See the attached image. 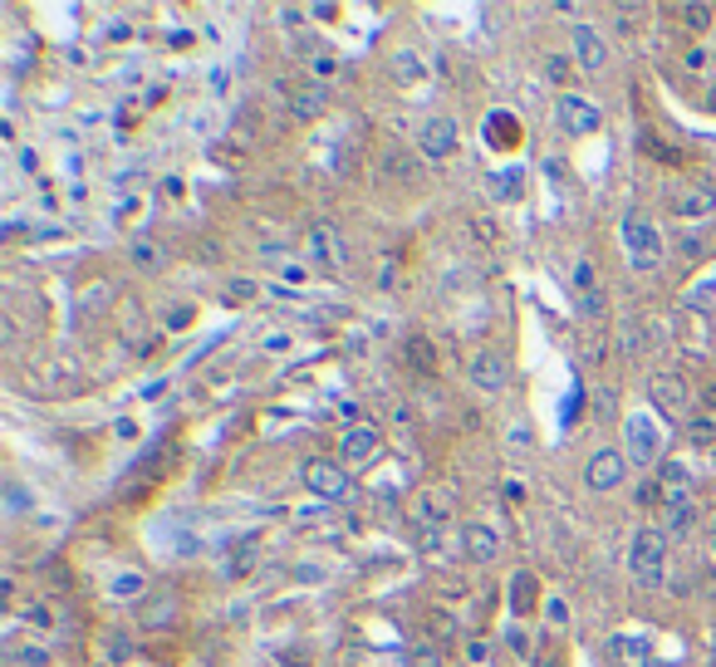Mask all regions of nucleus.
Listing matches in <instances>:
<instances>
[{
	"label": "nucleus",
	"instance_id": "nucleus-2",
	"mask_svg": "<svg viewBox=\"0 0 716 667\" xmlns=\"http://www.w3.org/2000/svg\"><path fill=\"white\" fill-rule=\"evenodd\" d=\"M628 575L644 589H658L662 575H668V540L662 531H638L634 545H628Z\"/></svg>",
	"mask_w": 716,
	"mask_h": 667
},
{
	"label": "nucleus",
	"instance_id": "nucleus-39",
	"mask_svg": "<svg viewBox=\"0 0 716 667\" xmlns=\"http://www.w3.org/2000/svg\"><path fill=\"white\" fill-rule=\"evenodd\" d=\"M707 540H712V555H716V515H712V531H707Z\"/></svg>",
	"mask_w": 716,
	"mask_h": 667
},
{
	"label": "nucleus",
	"instance_id": "nucleus-34",
	"mask_svg": "<svg viewBox=\"0 0 716 667\" xmlns=\"http://www.w3.org/2000/svg\"><path fill=\"white\" fill-rule=\"evenodd\" d=\"M133 653V643L128 638H109V663H123Z\"/></svg>",
	"mask_w": 716,
	"mask_h": 667
},
{
	"label": "nucleus",
	"instance_id": "nucleus-4",
	"mask_svg": "<svg viewBox=\"0 0 716 667\" xmlns=\"http://www.w3.org/2000/svg\"><path fill=\"white\" fill-rule=\"evenodd\" d=\"M310 256H314V266L329 275H344V266H349V246H344V236L329 221H314L310 226Z\"/></svg>",
	"mask_w": 716,
	"mask_h": 667
},
{
	"label": "nucleus",
	"instance_id": "nucleus-11",
	"mask_svg": "<svg viewBox=\"0 0 716 667\" xmlns=\"http://www.w3.org/2000/svg\"><path fill=\"white\" fill-rule=\"evenodd\" d=\"M461 549H467L471 565H496L501 559V535L491 525H467L461 531Z\"/></svg>",
	"mask_w": 716,
	"mask_h": 667
},
{
	"label": "nucleus",
	"instance_id": "nucleus-7",
	"mask_svg": "<svg viewBox=\"0 0 716 667\" xmlns=\"http://www.w3.org/2000/svg\"><path fill=\"white\" fill-rule=\"evenodd\" d=\"M560 123H564V133L589 137V133L604 129V109H598L594 99H584V93H564L560 99Z\"/></svg>",
	"mask_w": 716,
	"mask_h": 667
},
{
	"label": "nucleus",
	"instance_id": "nucleus-16",
	"mask_svg": "<svg viewBox=\"0 0 716 667\" xmlns=\"http://www.w3.org/2000/svg\"><path fill=\"white\" fill-rule=\"evenodd\" d=\"M486 143L496 147V153L521 147V119H511V113H491L486 119Z\"/></svg>",
	"mask_w": 716,
	"mask_h": 667
},
{
	"label": "nucleus",
	"instance_id": "nucleus-8",
	"mask_svg": "<svg viewBox=\"0 0 716 667\" xmlns=\"http://www.w3.org/2000/svg\"><path fill=\"white\" fill-rule=\"evenodd\" d=\"M304 486L320 501H344L349 496V471L334 467V462H304Z\"/></svg>",
	"mask_w": 716,
	"mask_h": 667
},
{
	"label": "nucleus",
	"instance_id": "nucleus-29",
	"mask_svg": "<svg viewBox=\"0 0 716 667\" xmlns=\"http://www.w3.org/2000/svg\"><path fill=\"white\" fill-rule=\"evenodd\" d=\"M491 182H496V197H511V201L525 192V187H521L525 177H521V173H496V177H491Z\"/></svg>",
	"mask_w": 716,
	"mask_h": 667
},
{
	"label": "nucleus",
	"instance_id": "nucleus-19",
	"mask_svg": "<svg viewBox=\"0 0 716 667\" xmlns=\"http://www.w3.org/2000/svg\"><path fill=\"white\" fill-rule=\"evenodd\" d=\"M511 613L515 619H525V613H535V575H511Z\"/></svg>",
	"mask_w": 716,
	"mask_h": 667
},
{
	"label": "nucleus",
	"instance_id": "nucleus-32",
	"mask_svg": "<svg viewBox=\"0 0 716 667\" xmlns=\"http://www.w3.org/2000/svg\"><path fill=\"white\" fill-rule=\"evenodd\" d=\"M133 260L153 270V266H163V251H157V246H147V241H138V246H133Z\"/></svg>",
	"mask_w": 716,
	"mask_h": 667
},
{
	"label": "nucleus",
	"instance_id": "nucleus-35",
	"mask_svg": "<svg viewBox=\"0 0 716 667\" xmlns=\"http://www.w3.org/2000/svg\"><path fill=\"white\" fill-rule=\"evenodd\" d=\"M25 623H40V629H49V609H45V603H30V609H25Z\"/></svg>",
	"mask_w": 716,
	"mask_h": 667
},
{
	"label": "nucleus",
	"instance_id": "nucleus-22",
	"mask_svg": "<svg viewBox=\"0 0 716 667\" xmlns=\"http://www.w3.org/2000/svg\"><path fill=\"white\" fill-rule=\"evenodd\" d=\"M687 304H692V310H702V314H707V310H716V266H712L707 275H702V280H692V290H687Z\"/></svg>",
	"mask_w": 716,
	"mask_h": 667
},
{
	"label": "nucleus",
	"instance_id": "nucleus-21",
	"mask_svg": "<svg viewBox=\"0 0 716 667\" xmlns=\"http://www.w3.org/2000/svg\"><path fill=\"white\" fill-rule=\"evenodd\" d=\"M407 364H413L417 374L432 378V368H437V348H432V338H423V334L407 338Z\"/></svg>",
	"mask_w": 716,
	"mask_h": 667
},
{
	"label": "nucleus",
	"instance_id": "nucleus-13",
	"mask_svg": "<svg viewBox=\"0 0 716 667\" xmlns=\"http://www.w3.org/2000/svg\"><path fill=\"white\" fill-rule=\"evenodd\" d=\"M608 663L614 667H652V653L638 633H614V638H608Z\"/></svg>",
	"mask_w": 716,
	"mask_h": 667
},
{
	"label": "nucleus",
	"instance_id": "nucleus-12",
	"mask_svg": "<svg viewBox=\"0 0 716 667\" xmlns=\"http://www.w3.org/2000/svg\"><path fill=\"white\" fill-rule=\"evenodd\" d=\"M378 427H368V422H354L349 432H344V442H339V457L344 462H354V467H363V462H373V452H378Z\"/></svg>",
	"mask_w": 716,
	"mask_h": 667
},
{
	"label": "nucleus",
	"instance_id": "nucleus-5",
	"mask_svg": "<svg viewBox=\"0 0 716 667\" xmlns=\"http://www.w3.org/2000/svg\"><path fill=\"white\" fill-rule=\"evenodd\" d=\"M467 378L481 388V393H501L505 378H511V364H505L496 348H471L467 354Z\"/></svg>",
	"mask_w": 716,
	"mask_h": 667
},
{
	"label": "nucleus",
	"instance_id": "nucleus-18",
	"mask_svg": "<svg viewBox=\"0 0 716 667\" xmlns=\"http://www.w3.org/2000/svg\"><path fill=\"white\" fill-rule=\"evenodd\" d=\"M378 173H383V177H403V182H417V163H413V157H407L403 153V147H383V157H378Z\"/></svg>",
	"mask_w": 716,
	"mask_h": 667
},
{
	"label": "nucleus",
	"instance_id": "nucleus-33",
	"mask_svg": "<svg viewBox=\"0 0 716 667\" xmlns=\"http://www.w3.org/2000/svg\"><path fill=\"white\" fill-rule=\"evenodd\" d=\"M545 613H550L555 629H564V623H570V609H564V599H550V603H545Z\"/></svg>",
	"mask_w": 716,
	"mask_h": 667
},
{
	"label": "nucleus",
	"instance_id": "nucleus-31",
	"mask_svg": "<svg viewBox=\"0 0 716 667\" xmlns=\"http://www.w3.org/2000/svg\"><path fill=\"white\" fill-rule=\"evenodd\" d=\"M682 20H687L692 30H707L712 25V5H682Z\"/></svg>",
	"mask_w": 716,
	"mask_h": 667
},
{
	"label": "nucleus",
	"instance_id": "nucleus-27",
	"mask_svg": "<svg viewBox=\"0 0 716 667\" xmlns=\"http://www.w3.org/2000/svg\"><path fill=\"white\" fill-rule=\"evenodd\" d=\"M574 285H579V294H584V300H598V270H594V260H579V266H574Z\"/></svg>",
	"mask_w": 716,
	"mask_h": 667
},
{
	"label": "nucleus",
	"instance_id": "nucleus-26",
	"mask_svg": "<svg viewBox=\"0 0 716 667\" xmlns=\"http://www.w3.org/2000/svg\"><path fill=\"white\" fill-rule=\"evenodd\" d=\"M687 437L697 442V447H712V442H716V418H712V412H697V418L687 422Z\"/></svg>",
	"mask_w": 716,
	"mask_h": 667
},
{
	"label": "nucleus",
	"instance_id": "nucleus-3",
	"mask_svg": "<svg viewBox=\"0 0 716 667\" xmlns=\"http://www.w3.org/2000/svg\"><path fill=\"white\" fill-rule=\"evenodd\" d=\"M662 427L652 412H628L624 418V457L634 462V467H648V462L662 457Z\"/></svg>",
	"mask_w": 716,
	"mask_h": 667
},
{
	"label": "nucleus",
	"instance_id": "nucleus-15",
	"mask_svg": "<svg viewBox=\"0 0 716 667\" xmlns=\"http://www.w3.org/2000/svg\"><path fill=\"white\" fill-rule=\"evenodd\" d=\"M658 491H662V511H668V505H687V501H692V476H687V467L668 462V471H662Z\"/></svg>",
	"mask_w": 716,
	"mask_h": 667
},
{
	"label": "nucleus",
	"instance_id": "nucleus-6",
	"mask_svg": "<svg viewBox=\"0 0 716 667\" xmlns=\"http://www.w3.org/2000/svg\"><path fill=\"white\" fill-rule=\"evenodd\" d=\"M672 211H678L682 221H692V226H702V221L716 216V187L712 182H682L678 197H672Z\"/></svg>",
	"mask_w": 716,
	"mask_h": 667
},
{
	"label": "nucleus",
	"instance_id": "nucleus-1",
	"mask_svg": "<svg viewBox=\"0 0 716 667\" xmlns=\"http://www.w3.org/2000/svg\"><path fill=\"white\" fill-rule=\"evenodd\" d=\"M618 241H624V256L634 270H658L662 256H668V246H662V231L652 226L644 216H628L624 226H618Z\"/></svg>",
	"mask_w": 716,
	"mask_h": 667
},
{
	"label": "nucleus",
	"instance_id": "nucleus-28",
	"mask_svg": "<svg viewBox=\"0 0 716 667\" xmlns=\"http://www.w3.org/2000/svg\"><path fill=\"white\" fill-rule=\"evenodd\" d=\"M10 667H49V653L35 648V643H25V648L10 653Z\"/></svg>",
	"mask_w": 716,
	"mask_h": 667
},
{
	"label": "nucleus",
	"instance_id": "nucleus-14",
	"mask_svg": "<svg viewBox=\"0 0 716 667\" xmlns=\"http://www.w3.org/2000/svg\"><path fill=\"white\" fill-rule=\"evenodd\" d=\"M574 59H579V69H589V74L608 65V49L594 25H574Z\"/></svg>",
	"mask_w": 716,
	"mask_h": 667
},
{
	"label": "nucleus",
	"instance_id": "nucleus-37",
	"mask_svg": "<svg viewBox=\"0 0 716 667\" xmlns=\"http://www.w3.org/2000/svg\"><path fill=\"white\" fill-rule=\"evenodd\" d=\"M266 348H270V354H286L290 338H286V334H270V338H266Z\"/></svg>",
	"mask_w": 716,
	"mask_h": 667
},
{
	"label": "nucleus",
	"instance_id": "nucleus-24",
	"mask_svg": "<svg viewBox=\"0 0 716 667\" xmlns=\"http://www.w3.org/2000/svg\"><path fill=\"white\" fill-rule=\"evenodd\" d=\"M652 398L662 402V408H672V412H682V383H678V374H662L658 383H652Z\"/></svg>",
	"mask_w": 716,
	"mask_h": 667
},
{
	"label": "nucleus",
	"instance_id": "nucleus-36",
	"mask_svg": "<svg viewBox=\"0 0 716 667\" xmlns=\"http://www.w3.org/2000/svg\"><path fill=\"white\" fill-rule=\"evenodd\" d=\"M10 511H25V505H30V496H25V486H10Z\"/></svg>",
	"mask_w": 716,
	"mask_h": 667
},
{
	"label": "nucleus",
	"instance_id": "nucleus-10",
	"mask_svg": "<svg viewBox=\"0 0 716 667\" xmlns=\"http://www.w3.org/2000/svg\"><path fill=\"white\" fill-rule=\"evenodd\" d=\"M417 143H423V153L432 157V163H437V157H451V147H457V123H451L447 113H437V119L423 123Z\"/></svg>",
	"mask_w": 716,
	"mask_h": 667
},
{
	"label": "nucleus",
	"instance_id": "nucleus-38",
	"mask_svg": "<svg viewBox=\"0 0 716 667\" xmlns=\"http://www.w3.org/2000/svg\"><path fill=\"white\" fill-rule=\"evenodd\" d=\"M702 402H707V408H712V418H716V383L707 388V393H702Z\"/></svg>",
	"mask_w": 716,
	"mask_h": 667
},
{
	"label": "nucleus",
	"instance_id": "nucleus-9",
	"mask_svg": "<svg viewBox=\"0 0 716 667\" xmlns=\"http://www.w3.org/2000/svg\"><path fill=\"white\" fill-rule=\"evenodd\" d=\"M624 471H628V457H624V452L604 447V452H594V457H589L584 481H589V491H614V486L624 481Z\"/></svg>",
	"mask_w": 716,
	"mask_h": 667
},
{
	"label": "nucleus",
	"instance_id": "nucleus-17",
	"mask_svg": "<svg viewBox=\"0 0 716 667\" xmlns=\"http://www.w3.org/2000/svg\"><path fill=\"white\" fill-rule=\"evenodd\" d=\"M324 103H329V99H324V89H320V84H314V89H310V84H300V89H290V113H294V119H320V113H324Z\"/></svg>",
	"mask_w": 716,
	"mask_h": 667
},
{
	"label": "nucleus",
	"instance_id": "nucleus-23",
	"mask_svg": "<svg viewBox=\"0 0 716 667\" xmlns=\"http://www.w3.org/2000/svg\"><path fill=\"white\" fill-rule=\"evenodd\" d=\"M143 589H147V575H138V569H123V575L109 579V594L113 599H138Z\"/></svg>",
	"mask_w": 716,
	"mask_h": 667
},
{
	"label": "nucleus",
	"instance_id": "nucleus-20",
	"mask_svg": "<svg viewBox=\"0 0 716 667\" xmlns=\"http://www.w3.org/2000/svg\"><path fill=\"white\" fill-rule=\"evenodd\" d=\"M668 535H692L697 531V521H702V511H697V501H687V505H668Z\"/></svg>",
	"mask_w": 716,
	"mask_h": 667
},
{
	"label": "nucleus",
	"instance_id": "nucleus-25",
	"mask_svg": "<svg viewBox=\"0 0 716 667\" xmlns=\"http://www.w3.org/2000/svg\"><path fill=\"white\" fill-rule=\"evenodd\" d=\"M393 79L398 84H417V79H423V59H417L413 49H403V55L393 59Z\"/></svg>",
	"mask_w": 716,
	"mask_h": 667
},
{
	"label": "nucleus",
	"instance_id": "nucleus-30",
	"mask_svg": "<svg viewBox=\"0 0 716 667\" xmlns=\"http://www.w3.org/2000/svg\"><path fill=\"white\" fill-rule=\"evenodd\" d=\"M407 667H441V653L432 648V643H423V648L407 653Z\"/></svg>",
	"mask_w": 716,
	"mask_h": 667
}]
</instances>
